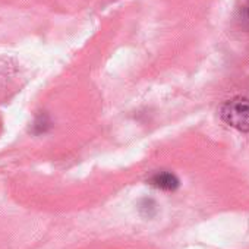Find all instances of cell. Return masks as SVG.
<instances>
[{
  "label": "cell",
  "instance_id": "7a4b0ae2",
  "mask_svg": "<svg viewBox=\"0 0 249 249\" xmlns=\"http://www.w3.org/2000/svg\"><path fill=\"white\" fill-rule=\"evenodd\" d=\"M150 185L161 191H176L179 188V179L170 172H159L150 178Z\"/></svg>",
  "mask_w": 249,
  "mask_h": 249
},
{
  "label": "cell",
  "instance_id": "6da1fadb",
  "mask_svg": "<svg viewBox=\"0 0 249 249\" xmlns=\"http://www.w3.org/2000/svg\"><path fill=\"white\" fill-rule=\"evenodd\" d=\"M221 120L240 132H249V98L234 97L220 107Z\"/></svg>",
  "mask_w": 249,
  "mask_h": 249
}]
</instances>
